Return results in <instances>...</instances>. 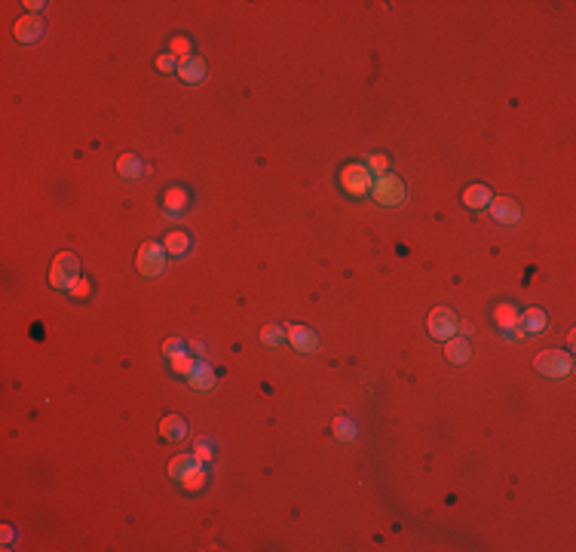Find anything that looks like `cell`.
<instances>
[{"instance_id": "6da1fadb", "label": "cell", "mask_w": 576, "mask_h": 552, "mask_svg": "<svg viewBox=\"0 0 576 552\" xmlns=\"http://www.w3.org/2000/svg\"><path fill=\"white\" fill-rule=\"evenodd\" d=\"M80 282V258L74 252H59L50 267V285L59 292H71Z\"/></svg>"}, {"instance_id": "7a4b0ae2", "label": "cell", "mask_w": 576, "mask_h": 552, "mask_svg": "<svg viewBox=\"0 0 576 552\" xmlns=\"http://www.w3.org/2000/svg\"><path fill=\"white\" fill-rule=\"evenodd\" d=\"M371 197H374V202H380V206H402L405 202V184L398 175L393 172H384V175H374V184H371Z\"/></svg>"}, {"instance_id": "3957f363", "label": "cell", "mask_w": 576, "mask_h": 552, "mask_svg": "<svg viewBox=\"0 0 576 552\" xmlns=\"http://www.w3.org/2000/svg\"><path fill=\"white\" fill-rule=\"evenodd\" d=\"M534 365L543 377H570L573 374V356L568 350H543Z\"/></svg>"}, {"instance_id": "277c9868", "label": "cell", "mask_w": 576, "mask_h": 552, "mask_svg": "<svg viewBox=\"0 0 576 552\" xmlns=\"http://www.w3.org/2000/svg\"><path fill=\"white\" fill-rule=\"evenodd\" d=\"M340 188L350 193V197H365V193H371V184H374V175H371L368 166L362 163H350L340 169Z\"/></svg>"}, {"instance_id": "5b68a950", "label": "cell", "mask_w": 576, "mask_h": 552, "mask_svg": "<svg viewBox=\"0 0 576 552\" xmlns=\"http://www.w3.org/2000/svg\"><path fill=\"white\" fill-rule=\"evenodd\" d=\"M166 248L163 243H144L142 248H138V255H135V267H138V273L142 276H160L166 270Z\"/></svg>"}, {"instance_id": "8992f818", "label": "cell", "mask_w": 576, "mask_h": 552, "mask_svg": "<svg viewBox=\"0 0 576 552\" xmlns=\"http://www.w3.org/2000/svg\"><path fill=\"white\" fill-rule=\"evenodd\" d=\"M426 326H430V335L435 340H448L460 331V319H457V313L448 310V307H435L430 313V319H426Z\"/></svg>"}, {"instance_id": "52a82bcc", "label": "cell", "mask_w": 576, "mask_h": 552, "mask_svg": "<svg viewBox=\"0 0 576 552\" xmlns=\"http://www.w3.org/2000/svg\"><path fill=\"white\" fill-rule=\"evenodd\" d=\"M488 212L494 215V221H500V224H506V227H512L522 221V209H518V202L509 200V197H494Z\"/></svg>"}, {"instance_id": "ba28073f", "label": "cell", "mask_w": 576, "mask_h": 552, "mask_svg": "<svg viewBox=\"0 0 576 552\" xmlns=\"http://www.w3.org/2000/svg\"><path fill=\"white\" fill-rule=\"evenodd\" d=\"M13 34H16L18 43H37L46 34V25H43V18H37V16H25L13 25Z\"/></svg>"}, {"instance_id": "9c48e42d", "label": "cell", "mask_w": 576, "mask_h": 552, "mask_svg": "<svg viewBox=\"0 0 576 552\" xmlns=\"http://www.w3.org/2000/svg\"><path fill=\"white\" fill-rule=\"evenodd\" d=\"M178 77L188 83V86H200L206 80V62L200 55H188V59L178 62Z\"/></svg>"}, {"instance_id": "30bf717a", "label": "cell", "mask_w": 576, "mask_h": 552, "mask_svg": "<svg viewBox=\"0 0 576 552\" xmlns=\"http://www.w3.org/2000/svg\"><path fill=\"white\" fill-rule=\"evenodd\" d=\"M285 338L292 340V347L297 350V353H316V347H319V338H316V331L304 328V326H288V328H285Z\"/></svg>"}, {"instance_id": "8fae6325", "label": "cell", "mask_w": 576, "mask_h": 552, "mask_svg": "<svg viewBox=\"0 0 576 552\" xmlns=\"http://www.w3.org/2000/svg\"><path fill=\"white\" fill-rule=\"evenodd\" d=\"M546 326H549V319H546V313L540 307H527L524 313H518V328L524 335H543Z\"/></svg>"}, {"instance_id": "7c38bea8", "label": "cell", "mask_w": 576, "mask_h": 552, "mask_svg": "<svg viewBox=\"0 0 576 552\" xmlns=\"http://www.w3.org/2000/svg\"><path fill=\"white\" fill-rule=\"evenodd\" d=\"M190 206V190L188 188H169L163 193V209H166V215H181L184 209Z\"/></svg>"}, {"instance_id": "4fadbf2b", "label": "cell", "mask_w": 576, "mask_h": 552, "mask_svg": "<svg viewBox=\"0 0 576 552\" xmlns=\"http://www.w3.org/2000/svg\"><path fill=\"white\" fill-rule=\"evenodd\" d=\"M188 420L181 418V414H166V418L160 420V436L166 442H181L184 436H188Z\"/></svg>"}, {"instance_id": "5bb4252c", "label": "cell", "mask_w": 576, "mask_h": 552, "mask_svg": "<svg viewBox=\"0 0 576 552\" xmlns=\"http://www.w3.org/2000/svg\"><path fill=\"white\" fill-rule=\"evenodd\" d=\"M200 466L202 464H200V457L193 454V451H190V454H178V457L169 460V476L175 478V482H181V478H188L190 473H197Z\"/></svg>"}, {"instance_id": "9a60e30c", "label": "cell", "mask_w": 576, "mask_h": 552, "mask_svg": "<svg viewBox=\"0 0 576 552\" xmlns=\"http://www.w3.org/2000/svg\"><path fill=\"white\" fill-rule=\"evenodd\" d=\"M444 356H448V362L454 365H466L469 359H472V347H469V340L466 338H448V344H444Z\"/></svg>"}, {"instance_id": "2e32d148", "label": "cell", "mask_w": 576, "mask_h": 552, "mask_svg": "<svg viewBox=\"0 0 576 552\" xmlns=\"http://www.w3.org/2000/svg\"><path fill=\"white\" fill-rule=\"evenodd\" d=\"M494 322L500 326V331H512V328H518V307L512 301H500L497 307H494Z\"/></svg>"}, {"instance_id": "e0dca14e", "label": "cell", "mask_w": 576, "mask_h": 552, "mask_svg": "<svg viewBox=\"0 0 576 552\" xmlns=\"http://www.w3.org/2000/svg\"><path fill=\"white\" fill-rule=\"evenodd\" d=\"M117 175L120 178H126V181H138L144 175V163H142V156H135V154H123L117 160Z\"/></svg>"}, {"instance_id": "ac0fdd59", "label": "cell", "mask_w": 576, "mask_h": 552, "mask_svg": "<svg viewBox=\"0 0 576 552\" xmlns=\"http://www.w3.org/2000/svg\"><path fill=\"white\" fill-rule=\"evenodd\" d=\"M490 200H494V193H490L488 184H469V188L463 190V202H466L469 209H488Z\"/></svg>"}, {"instance_id": "d6986e66", "label": "cell", "mask_w": 576, "mask_h": 552, "mask_svg": "<svg viewBox=\"0 0 576 552\" xmlns=\"http://www.w3.org/2000/svg\"><path fill=\"white\" fill-rule=\"evenodd\" d=\"M163 248H166V255L181 258V255H188L190 248H193V239H190L188 234H181V230H172V234H166Z\"/></svg>"}, {"instance_id": "ffe728a7", "label": "cell", "mask_w": 576, "mask_h": 552, "mask_svg": "<svg viewBox=\"0 0 576 552\" xmlns=\"http://www.w3.org/2000/svg\"><path fill=\"white\" fill-rule=\"evenodd\" d=\"M188 381H190L193 390H212L218 377H215V368H212L209 362H197V368L188 374Z\"/></svg>"}, {"instance_id": "44dd1931", "label": "cell", "mask_w": 576, "mask_h": 552, "mask_svg": "<svg viewBox=\"0 0 576 552\" xmlns=\"http://www.w3.org/2000/svg\"><path fill=\"white\" fill-rule=\"evenodd\" d=\"M334 436H338L340 442H352V439L359 436V427L350 418H338V420H334Z\"/></svg>"}, {"instance_id": "7402d4cb", "label": "cell", "mask_w": 576, "mask_h": 552, "mask_svg": "<svg viewBox=\"0 0 576 552\" xmlns=\"http://www.w3.org/2000/svg\"><path fill=\"white\" fill-rule=\"evenodd\" d=\"M193 454L200 457V464H209V460H215V442H212L209 436H200L197 445H193Z\"/></svg>"}, {"instance_id": "603a6c76", "label": "cell", "mask_w": 576, "mask_h": 552, "mask_svg": "<svg viewBox=\"0 0 576 552\" xmlns=\"http://www.w3.org/2000/svg\"><path fill=\"white\" fill-rule=\"evenodd\" d=\"M172 368H175V374H184V377H188L193 368H197V359H193L190 353H181V356L172 359Z\"/></svg>"}, {"instance_id": "cb8c5ba5", "label": "cell", "mask_w": 576, "mask_h": 552, "mask_svg": "<svg viewBox=\"0 0 576 552\" xmlns=\"http://www.w3.org/2000/svg\"><path fill=\"white\" fill-rule=\"evenodd\" d=\"M365 166L371 169V175H384V172H389V156L386 154H371Z\"/></svg>"}, {"instance_id": "d4e9b609", "label": "cell", "mask_w": 576, "mask_h": 552, "mask_svg": "<svg viewBox=\"0 0 576 552\" xmlns=\"http://www.w3.org/2000/svg\"><path fill=\"white\" fill-rule=\"evenodd\" d=\"M181 485L184 488H188V491H202V488H206V469H197V473H190L188 478H181Z\"/></svg>"}, {"instance_id": "484cf974", "label": "cell", "mask_w": 576, "mask_h": 552, "mask_svg": "<svg viewBox=\"0 0 576 552\" xmlns=\"http://www.w3.org/2000/svg\"><path fill=\"white\" fill-rule=\"evenodd\" d=\"M261 340H264V344H270V347H280L282 340H285V328H280V326H267V328L261 331Z\"/></svg>"}, {"instance_id": "4316f807", "label": "cell", "mask_w": 576, "mask_h": 552, "mask_svg": "<svg viewBox=\"0 0 576 552\" xmlns=\"http://www.w3.org/2000/svg\"><path fill=\"white\" fill-rule=\"evenodd\" d=\"M163 350H166V356H169V359H175V356L188 353V344H184L181 338H169V340L163 344Z\"/></svg>"}, {"instance_id": "83f0119b", "label": "cell", "mask_w": 576, "mask_h": 552, "mask_svg": "<svg viewBox=\"0 0 576 552\" xmlns=\"http://www.w3.org/2000/svg\"><path fill=\"white\" fill-rule=\"evenodd\" d=\"M169 52H172V55H181V59H188V55H190V40H188V37H175Z\"/></svg>"}, {"instance_id": "f1b7e54d", "label": "cell", "mask_w": 576, "mask_h": 552, "mask_svg": "<svg viewBox=\"0 0 576 552\" xmlns=\"http://www.w3.org/2000/svg\"><path fill=\"white\" fill-rule=\"evenodd\" d=\"M156 71H163V74H169V71H178V62H175V55L172 52H166L156 59Z\"/></svg>"}, {"instance_id": "f546056e", "label": "cell", "mask_w": 576, "mask_h": 552, "mask_svg": "<svg viewBox=\"0 0 576 552\" xmlns=\"http://www.w3.org/2000/svg\"><path fill=\"white\" fill-rule=\"evenodd\" d=\"M89 292H92V289H89V282H86V280H80V282L74 285V289H71L68 294H74V298H86Z\"/></svg>"}, {"instance_id": "4dcf8cb0", "label": "cell", "mask_w": 576, "mask_h": 552, "mask_svg": "<svg viewBox=\"0 0 576 552\" xmlns=\"http://www.w3.org/2000/svg\"><path fill=\"white\" fill-rule=\"evenodd\" d=\"M13 537H16V531L6 524V528H4V546H6V549H9V543H13Z\"/></svg>"}, {"instance_id": "1f68e13d", "label": "cell", "mask_w": 576, "mask_h": 552, "mask_svg": "<svg viewBox=\"0 0 576 552\" xmlns=\"http://www.w3.org/2000/svg\"><path fill=\"white\" fill-rule=\"evenodd\" d=\"M25 6H28V9H46V4H40V0H28Z\"/></svg>"}]
</instances>
